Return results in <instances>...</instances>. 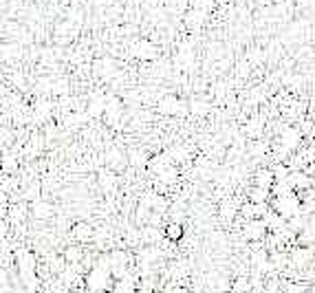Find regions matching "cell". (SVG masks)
I'll return each instance as SVG.
<instances>
[{"instance_id":"cell-18","label":"cell","mask_w":315,"mask_h":293,"mask_svg":"<svg viewBox=\"0 0 315 293\" xmlns=\"http://www.w3.org/2000/svg\"><path fill=\"white\" fill-rule=\"evenodd\" d=\"M69 293H88L86 289H82V286H73V289H71Z\"/></svg>"},{"instance_id":"cell-16","label":"cell","mask_w":315,"mask_h":293,"mask_svg":"<svg viewBox=\"0 0 315 293\" xmlns=\"http://www.w3.org/2000/svg\"><path fill=\"white\" fill-rule=\"evenodd\" d=\"M207 102H201V99H194V102H192L190 104V110H192V113H194V115H205L207 113Z\"/></svg>"},{"instance_id":"cell-9","label":"cell","mask_w":315,"mask_h":293,"mask_svg":"<svg viewBox=\"0 0 315 293\" xmlns=\"http://www.w3.org/2000/svg\"><path fill=\"white\" fill-rule=\"evenodd\" d=\"M110 293H139V291H137V278H132V275L128 273L126 278H121V280L115 282V286H113V291H110Z\"/></svg>"},{"instance_id":"cell-11","label":"cell","mask_w":315,"mask_h":293,"mask_svg":"<svg viewBox=\"0 0 315 293\" xmlns=\"http://www.w3.org/2000/svg\"><path fill=\"white\" fill-rule=\"evenodd\" d=\"M31 212H33V216L36 218H51L53 216V207L49 205V203H44V201H33V205H31Z\"/></svg>"},{"instance_id":"cell-15","label":"cell","mask_w":315,"mask_h":293,"mask_svg":"<svg viewBox=\"0 0 315 293\" xmlns=\"http://www.w3.org/2000/svg\"><path fill=\"white\" fill-rule=\"evenodd\" d=\"M108 157H110V165H113V168H117V170L126 163V161H124V154H121L119 150H110Z\"/></svg>"},{"instance_id":"cell-12","label":"cell","mask_w":315,"mask_h":293,"mask_svg":"<svg viewBox=\"0 0 315 293\" xmlns=\"http://www.w3.org/2000/svg\"><path fill=\"white\" fill-rule=\"evenodd\" d=\"M73 234H75L80 240H88V238H91V236H93V229L88 227L86 223H77L75 227H73Z\"/></svg>"},{"instance_id":"cell-7","label":"cell","mask_w":315,"mask_h":293,"mask_svg":"<svg viewBox=\"0 0 315 293\" xmlns=\"http://www.w3.org/2000/svg\"><path fill=\"white\" fill-rule=\"evenodd\" d=\"M157 47H154V44H150L148 40H141V42H137L135 44V55L139 60H154L157 58Z\"/></svg>"},{"instance_id":"cell-8","label":"cell","mask_w":315,"mask_h":293,"mask_svg":"<svg viewBox=\"0 0 315 293\" xmlns=\"http://www.w3.org/2000/svg\"><path fill=\"white\" fill-rule=\"evenodd\" d=\"M163 236H165V238H168L170 242H179V240L185 236V229H183V225H181L179 220H172V223L165 225Z\"/></svg>"},{"instance_id":"cell-6","label":"cell","mask_w":315,"mask_h":293,"mask_svg":"<svg viewBox=\"0 0 315 293\" xmlns=\"http://www.w3.org/2000/svg\"><path fill=\"white\" fill-rule=\"evenodd\" d=\"M275 183V176L271 172V168L269 170H258L256 174H253V185L256 187H264V190H271Z\"/></svg>"},{"instance_id":"cell-3","label":"cell","mask_w":315,"mask_h":293,"mask_svg":"<svg viewBox=\"0 0 315 293\" xmlns=\"http://www.w3.org/2000/svg\"><path fill=\"white\" fill-rule=\"evenodd\" d=\"M267 225H264V220L262 218H256V220H247V225H245V238L247 240H251V242H260L264 238V234H267Z\"/></svg>"},{"instance_id":"cell-17","label":"cell","mask_w":315,"mask_h":293,"mask_svg":"<svg viewBox=\"0 0 315 293\" xmlns=\"http://www.w3.org/2000/svg\"><path fill=\"white\" fill-rule=\"evenodd\" d=\"M165 293H190V291H187L185 286H181V284H172Z\"/></svg>"},{"instance_id":"cell-1","label":"cell","mask_w":315,"mask_h":293,"mask_svg":"<svg viewBox=\"0 0 315 293\" xmlns=\"http://www.w3.org/2000/svg\"><path fill=\"white\" fill-rule=\"evenodd\" d=\"M271 209H275L284 220H291V218L302 216V201H300V196L297 194L284 196V198H273Z\"/></svg>"},{"instance_id":"cell-2","label":"cell","mask_w":315,"mask_h":293,"mask_svg":"<svg viewBox=\"0 0 315 293\" xmlns=\"http://www.w3.org/2000/svg\"><path fill=\"white\" fill-rule=\"evenodd\" d=\"M300 141H302V132L297 128H284L282 135H280V148H282L284 154L293 152L300 146Z\"/></svg>"},{"instance_id":"cell-5","label":"cell","mask_w":315,"mask_h":293,"mask_svg":"<svg viewBox=\"0 0 315 293\" xmlns=\"http://www.w3.org/2000/svg\"><path fill=\"white\" fill-rule=\"evenodd\" d=\"M106 106H108V99H104L102 95H93L91 102H88L86 115H88V117H97V115H104V113H106Z\"/></svg>"},{"instance_id":"cell-14","label":"cell","mask_w":315,"mask_h":293,"mask_svg":"<svg viewBox=\"0 0 315 293\" xmlns=\"http://www.w3.org/2000/svg\"><path fill=\"white\" fill-rule=\"evenodd\" d=\"M64 258H66V260H69L71 264L80 262V258H82V249H80V247H71V249H66Z\"/></svg>"},{"instance_id":"cell-10","label":"cell","mask_w":315,"mask_h":293,"mask_svg":"<svg viewBox=\"0 0 315 293\" xmlns=\"http://www.w3.org/2000/svg\"><path fill=\"white\" fill-rule=\"evenodd\" d=\"M269 196H271V190H264V187H251L249 192V203H256V205H267Z\"/></svg>"},{"instance_id":"cell-4","label":"cell","mask_w":315,"mask_h":293,"mask_svg":"<svg viewBox=\"0 0 315 293\" xmlns=\"http://www.w3.org/2000/svg\"><path fill=\"white\" fill-rule=\"evenodd\" d=\"M159 110H161V113H168V115H183V113H187L190 108H187L179 97L168 95V97H163L161 102H159Z\"/></svg>"},{"instance_id":"cell-13","label":"cell","mask_w":315,"mask_h":293,"mask_svg":"<svg viewBox=\"0 0 315 293\" xmlns=\"http://www.w3.org/2000/svg\"><path fill=\"white\" fill-rule=\"evenodd\" d=\"M212 7H214V0H194V3H192V9L203 11V14H209Z\"/></svg>"}]
</instances>
